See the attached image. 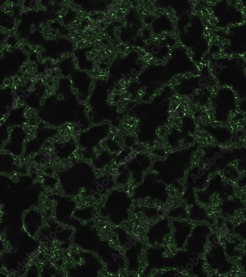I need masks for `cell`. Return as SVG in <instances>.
Wrapping results in <instances>:
<instances>
[{
	"label": "cell",
	"instance_id": "52a82bcc",
	"mask_svg": "<svg viewBox=\"0 0 246 277\" xmlns=\"http://www.w3.org/2000/svg\"><path fill=\"white\" fill-rule=\"evenodd\" d=\"M93 252L100 258L108 273L117 275L126 268V262L122 250L112 246L107 240L100 238Z\"/></svg>",
	"mask_w": 246,
	"mask_h": 277
},
{
	"label": "cell",
	"instance_id": "d6a6232c",
	"mask_svg": "<svg viewBox=\"0 0 246 277\" xmlns=\"http://www.w3.org/2000/svg\"><path fill=\"white\" fill-rule=\"evenodd\" d=\"M206 160L211 165L214 166L216 163V159L214 157H211L209 158H206Z\"/></svg>",
	"mask_w": 246,
	"mask_h": 277
},
{
	"label": "cell",
	"instance_id": "8d00e7d4",
	"mask_svg": "<svg viewBox=\"0 0 246 277\" xmlns=\"http://www.w3.org/2000/svg\"><path fill=\"white\" fill-rule=\"evenodd\" d=\"M221 157V154L218 152H215L214 154V157L216 160L220 159Z\"/></svg>",
	"mask_w": 246,
	"mask_h": 277
},
{
	"label": "cell",
	"instance_id": "484cf974",
	"mask_svg": "<svg viewBox=\"0 0 246 277\" xmlns=\"http://www.w3.org/2000/svg\"><path fill=\"white\" fill-rule=\"evenodd\" d=\"M167 217L184 220L187 219L188 216L185 208L183 206L178 205L172 209L169 210Z\"/></svg>",
	"mask_w": 246,
	"mask_h": 277
},
{
	"label": "cell",
	"instance_id": "7a4b0ae2",
	"mask_svg": "<svg viewBox=\"0 0 246 277\" xmlns=\"http://www.w3.org/2000/svg\"><path fill=\"white\" fill-rule=\"evenodd\" d=\"M111 132L109 123L92 124L78 133L76 139L78 154L83 159L92 160L102 149V143Z\"/></svg>",
	"mask_w": 246,
	"mask_h": 277
},
{
	"label": "cell",
	"instance_id": "d6986e66",
	"mask_svg": "<svg viewBox=\"0 0 246 277\" xmlns=\"http://www.w3.org/2000/svg\"><path fill=\"white\" fill-rule=\"evenodd\" d=\"M163 219L154 223L149 228L146 234L149 243L152 246H158L162 243L164 238L171 232V228L165 229L169 226V218L165 220L161 225Z\"/></svg>",
	"mask_w": 246,
	"mask_h": 277
},
{
	"label": "cell",
	"instance_id": "3957f363",
	"mask_svg": "<svg viewBox=\"0 0 246 277\" xmlns=\"http://www.w3.org/2000/svg\"><path fill=\"white\" fill-rule=\"evenodd\" d=\"M133 200L124 190L113 188L100 208L99 215L115 226L128 221Z\"/></svg>",
	"mask_w": 246,
	"mask_h": 277
},
{
	"label": "cell",
	"instance_id": "7c38bea8",
	"mask_svg": "<svg viewBox=\"0 0 246 277\" xmlns=\"http://www.w3.org/2000/svg\"><path fill=\"white\" fill-rule=\"evenodd\" d=\"M59 133L58 129L47 126L44 122L39 123L33 136L25 143L23 157L27 158L31 154H37L47 140L55 137Z\"/></svg>",
	"mask_w": 246,
	"mask_h": 277
},
{
	"label": "cell",
	"instance_id": "4fadbf2b",
	"mask_svg": "<svg viewBox=\"0 0 246 277\" xmlns=\"http://www.w3.org/2000/svg\"><path fill=\"white\" fill-rule=\"evenodd\" d=\"M101 238L93 221L82 224L74 229L72 239L74 245L83 250L92 251Z\"/></svg>",
	"mask_w": 246,
	"mask_h": 277
},
{
	"label": "cell",
	"instance_id": "cb8c5ba5",
	"mask_svg": "<svg viewBox=\"0 0 246 277\" xmlns=\"http://www.w3.org/2000/svg\"><path fill=\"white\" fill-rule=\"evenodd\" d=\"M166 212V209L163 208L158 209L154 207L149 208L146 206H141L135 207L132 213L133 214L142 213L147 217L151 222L155 223L157 221V218L164 216Z\"/></svg>",
	"mask_w": 246,
	"mask_h": 277
},
{
	"label": "cell",
	"instance_id": "603a6c76",
	"mask_svg": "<svg viewBox=\"0 0 246 277\" xmlns=\"http://www.w3.org/2000/svg\"><path fill=\"white\" fill-rule=\"evenodd\" d=\"M188 216L192 221L203 222L206 221L213 225L215 224V220L207 214L206 209L195 203L190 205L188 209Z\"/></svg>",
	"mask_w": 246,
	"mask_h": 277
},
{
	"label": "cell",
	"instance_id": "f1b7e54d",
	"mask_svg": "<svg viewBox=\"0 0 246 277\" xmlns=\"http://www.w3.org/2000/svg\"><path fill=\"white\" fill-rule=\"evenodd\" d=\"M106 148L112 153L119 152L122 149L119 143L114 139L108 137L105 140Z\"/></svg>",
	"mask_w": 246,
	"mask_h": 277
},
{
	"label": "cell",
	"instance_id": "d4e9b609",
	"mask_svg": "<svg viewBox=\"0 0 246 277\" xmlns=\"http://www.w3.org/2000/svg\"><path fill=\"white\" fill-rule=\"evenodd\" d=\"M97 211L93 206H87L75 209L73 215L77 219L84 222L92 219L97 214Z\"/></svg>",
	"mask_w": 246,
	"mask_h": 277
},
{
	"label": "cell",
	"instance_id": "ffe728a7",
	"mask_svg": "<svg viewBox=\"0 0 246 277\" xmlns=\"http://www.w3.org/2000/svg\"><path fill=\"white\" fill-rule=\"evenodd\" d=\"M171 223L174 229L173 236L176 248H182L190 235L193 225L185 220L180 221L176 219L172 220Z\"/></svg>",
	"mask_w": 246,
	"mask_h": 277
},
{
	"label": "cell",
	"instance_id": "8fae6325",
	"mask_svg": "<svg viewBox=\"0 0 246 277\" xmlns=\"http://www.w3.org/2000/svg\"><path fill=\"white\" fill-rule=\"evenodd\" d=\"M44 85L33 83L20 85L15 90V95L19 104L25 105L37 111L41 105L45 94Z\"/></svg>",
	"mask_w": 246,
	"mask_h": 277
},
{
	"label": "cell",
	"instance_id": "5bb4252c",
	"mask_svg": "<svg viewBox=\"0 0 246 277\" xmlns=\"http://www.w3.org/2000/svg\"><path fill=\"white\" fill-rule=\"evenodd\" d=\"M27 106L21 105L15 107L0 123V147L5 143L11 129L15 126H22L27 123L28 118L26 116Z\"/></svg>",
	"mask_w": 246,
	"mask_h": 277
},
{
	"label": "cell",
	"instance_id": "30bf717a",
	"mask_svg": "<svg viewBox=\"0 0 246 277\" xmlns=\"http://www.w3.org/2000/svg\"><path fill=\"white\" fill-rule=\"evenodd\" d=\"M116 185L115 172L107 171L99 176L96 175L82 190L80 195L83 199L91 198L98 200Z\"/></svg>",
	"mask_w": 246,
	"mask_h": 277
},
{
	"label": "cell",
	"instance_id": "5b68a950",
	"mask_svg": "<svg viewBox=\"0 0 246 277\" xmlns=\"http://www.w3.org/2000/svg\"><path fill=\"white\" fill-rule=\"evenodd\" d=\"M72 259L66 266L68 277H98L104 266L97 256L88 251H72Z\"/></svg>",
	"mask_w": 246,
	"mask_h": 277
},
{
	"label": "cell",
	"instance_id": "83f0119b",
	"mask_svg": "<svg viewBox=\"0 0 246 277\" xmlns=\"http://www.w3.org/2000/svg\"><path fill=\"white\" fill-rule=\"evenodd\" d=\"M52 156V155L51 153L43 151L35 155L34 159L40 166H44L47 165L51 159Z\"/></svg>",
	"mask_w": 246,
	"mask_h": 277
},
{
	"label": "cell",
	"instance_id": "4dcf8cb0",
	"mask_svg": "<svg viewBox=\"0 0 246 277\" xmlns=\"http://www.w3.org/2000/svg\"><path fill=\"white\" fill-rule=\"evenodd\" d=\"M38 276V267L37 265H32L29 268L27 273V276Z\"/></svg>",
	"mask_w": 246,
	"mask_h": 277
},
{
	"label": "cell",
	"instance_id": "9c48e42d",
	"mask_svg": "<svg viewBox=\"0 0 246 277\" xmlns=\"http://www.w3.org/2000/svg\"><path fill=\"white\" fill-rule=\"evenodd\" d=\"M204 256L210 267L217 270L219 273H228L233 267L232 264L226 259L224 248L220 244L219 238L215 233L208 238Z\"/></svg>",
	"mask_w": 246,
	"mask_h": 277
},
{
	"label": "cell",
	"instance_id": "ab89813d",
	"mask_svg": "<svg viewBox=\"0 0 246 277\" xmlns=\"http://www.w3.org/2000/svg\"><path fill=\"white\" fill-rule=\"evenodd\" d=\"M109 61H110V59L108 57H106L104 60V62H109Z\"/></svg>",
	"mask_w": 246,
	"mask_h": 277
},
{
	"label": "cell",
	"instance_id": "7402d4cb",
	"mask_svg": "<svg viewBox=\"0 0 246 277\" xmlns=\"http://www.w3.org/2000/svg\"><path fill=\"white\" fill-rule=\"evenodd\" d=\"M116 153H112L106 148L102 149L91 160L94 169L102 170L110 167L114 162Z\"/></svg>",
	"mask_w": 246,
	"mask_h": 277
},
{
	"label": "cell",
	"instance_id": "f546056e",
	"mask_svg": "<svg viewBox=\"0 0 246 277\" xmlns=\"http://www.w3.org/2000/svg\"><path fill=\"white\" fill-rule=\"evenodd\" d=\"M43 185L47 187L54 189L59 183L58 179L44 174L42 175Z\"/></svg>",
	"mask_w": 246,
	"mask_h": 277
},
{
	"label": "cell",
	"instance_id": "60d3db41",
	"mask_svg": "<svg viewBox=\"0 0 246 277\" xmlns=\"http://www.w3.org/2000/svg\"><path fill=\"white\" fill-rule=\"evenodd\" d=\"M4 276H6V275L0 272V277H4Z\"/></svg>",
	"mask_w": 246,
	"mask_h": 277
},
{
	"label": "cell",
	"instance_id": "b9f144b4",
	"mask_svg": "<svg viewBox=\"0 0 246 277\" xmlns=\"http://www.w3.org/2000/svg\"><path fill=\"white\" fill-rule=\"evenodd\" d=\"M101 72H102V73H105V72H106V69H103L101 70Z\"/></svg>",
	"mask_w": 246,
	"mask_h": 277
},
{
	"label": "cell",
	"instance_id": "e575fe53",
	"mask_svg": "<svg viewBox=\"0 0 246 277\" xmlns=\"http://www.w3.org/2000/svg\"><path fill=\"white\" fill-rule=\"evenodd\" d=\"M244 136V133L241 130H238L236 132L235 136L238 138H241Z\"/></svg>",
	"mask_w": 246,
	"mask_h": 277
},
{
	"label": "cell",
	"instance_id": "74e56055",
	"mask_svg": "<svg viewBox=\"0 0 246 277\" xmlns=\"http://www.w3.org/2000/svg\"><path fill=\"white\" fill-rule=\"evenodd\" d=\"M4 246L2 241L0 240V252H1L4 249Z\"/></svg>",
	"mask_w": 246,
	"mask_h": 277
},
{
	"label": "cell",
	"instance_id": "d590c367",
	"mask_svg": "<svg viewBox=\"0 0 246 277\" xmlns=\"http://www.w3.org/2000/svg\"><path fill=\"white\" fill-rule=\"evenodd\" d=\"M229 141L232 144H235L238 142V138L235 136H232L229 138Z\"/></svg>",
	"mask_w": 246,
	"mask_h": 277
},
{
	"label": "cell",
	"instance_id": "8992f818",
	"mask_svg": "<svg viewBox=\"0 0 246 277\" xmlns=\"http://www.w3.org/2000/svg\"><path fill=\"white\" fill-rule=\"evenodd\" d=\"M74 230L58 221L49 220L39 231L40 241L47 247L67 249L71 246Z\"/></svg>",
	"mask_w": 246,
	"mask_h": 277
},
{
	"label": "cell",
	"instance_id": "f35d334b",
	"mask_svg": "<svg viewBox=\"0 0 246 277\" xmlns=\"http://www.w3.org/2000/svg\"><path fill=\"white\" fill-rule=\"evenodd\" d=\"M99 27L101 29H103L105 27V24L103 22H102L100 23Z\"/></svg>",
	"mask_w": 246,
	"mask_h": 277
},
{
	"label": "cell",
	"instance_id": "4316f807",
	"mask_svg": "<svg viewBox=\"0 0 246 277\" xmlns=\"http://www.w3.org/2000/svg\"><path fill=\"white\" fill-rule=\"evenodd\" d=\"M123 146L130 149L133 152L142 151L143 148L135 142L134 136L132 134L124 135L123 136Z\"/></svg>",
	"mask_w": 246,
	"mask_h": 277
},
{
	"label": "cell",
	"instance_id": "836d02e7",
	"mask_svg": "<svg viewBox=\"0 0 246 277\" xmlns=\"http://www.w3.org/2000/svg\"><path fill=\"white\" fill-rule=\"evenodd\" d=\"M202 168L205 171H208L210 170L211 165L208 162H204L202 166Z\"/></svg>",
	"mask_w": 246,
	"mask_h": 277
},
{
	"label": "cell",
	"instance_id": "1f68e13d",
	"mask_svg": "<svg viewBox=\"0 0 246 277\" xmlns=\"http://www.w3.org/2000/svg\"><path fill=\"white\" fill-rule=\"evenodd\" d=\"M28 3V8H33L36 6V2L35 0H29L27 1Z\"/></svg>",
	"mask_w": 246,
	"mask_h": 277
},
{
	"label": "cell",
	"instance_id": "ba28073f",
	"mask_svg": "<svg viewBox=\"0 0 246 277\" xmlns=\"http://www.w3.org/2000/svg\"><path fill=\"white\" fill-rule=\"evenodd\" d=\"M48 199L54 203L55 217L59 222L74 229L82 224L73 215L77 203L71 196L54 193L49 195Z\"/></svg>",
	"mask_w": 246,
	"mask_h": 277
},
{
	"label": "cell",
	"instance_id": "2e32d148",
	"mask_svg": "<svg viewBox=\"0 0 246 277\" xmlns=\"http://www.w3.org/2000/svg\"><path fill=\"white\" fill-rule=\"evenodd\" d=\"M78 149L76 139L72 134H65L54 142L51 154L61 159L70 158Z\"/></svg>",
	"mask_w": 246,
	"mask_h": 277
},
{
	"label": "cell",
	"instance_id": "6da1fadb",
	"mask_svg": "<svg viewBox=\"0 0 246 277\" xmlns=\"http://www.w3.org/2000/svg\"><path fill=\"white\" fill-rule=\"evenodd\" d=\"M63 193L68 196L80 195L82 190L96 176L94 168L89 162L72 160L67 168L55 172Z\"/></svg>",
	"mask_w": 246,
	"mask_h": 277
},
{
	"label": "cell",
	"instance_id": "e0dca14e",
	"mask_svg": "<svg viewBox=\"0 0 246 277\" xmlns=\"http://www.w3.org/2000/svg\"><path fill=\"white\" fill-rule=\"evenodd\" d=\"M27 174L26 164H19L15 156L7 152H0V173L13 175L14 173Z\"/></svg>",
	"mask_w": 246,
	"mask_h": 277
},
{
	"label": "cell",
	"instance_id": "44dd1931",
	"mask_svg": "<svg viewBox=\"0 0 246 277\" xmlns=\"http://www.w3.org/2000/svg\"><path fill=\"white\" fill-rule=\"evenodd\" d=\"M16 99L11 87L0 88V121L16 107Z\"/></svg>",
	"mask_w": 246,
	"mask_h": 277
},
{
	"label": "cell",
	"instance_id": "ac0fdd59",
	"mask_svg": "<svg viewBox=\"0 0 246 277\" xmlns=\"http://www.w3.org/2000/svg\"><path fill=\"white\" fill-rule=\"evenodd\" d=\"M23 223L26 232L31 236L34 237L43 225V215L38 210L31 209L24 213Z\"/></svg>",
	"mask_w": 246,
	"mask_h": 277
},
{
	"label": "cell",
	"instance_id": "9a60e30c",
	"mask_svg": "<svg viewBox=\"0 0 246 277\" xmlns=\"http://www.w3.org/2000/svg\"><path fill=\"white\" fill-rule=\"evenodd\" d=\"M28 135L22 126H15L10 131L8 141L1 146V150L15 157L21 156L24 152L25 140Z\"/></svg>",
	"mask_w": 246,
	"mask_h": 277
},
{
	"label": "cell",
	"instance_id": "277c9868",
	"mask_svg": "<svg viewBox=\"0 0 246 277\" xmlns=\"http://www.w3.org/2000/svg\"><path fill=\"white\" fill-rule=\"evenodd\" d=\"M115 234L120 248L122 250L126 262L128 272L137 273L140 268V258L143 247V243L134 235L126 232L125 228L117 226L111 229Z\"/></svg>",
	"mask_w": 246,
	"mask_h": 277
}]
</instances>
